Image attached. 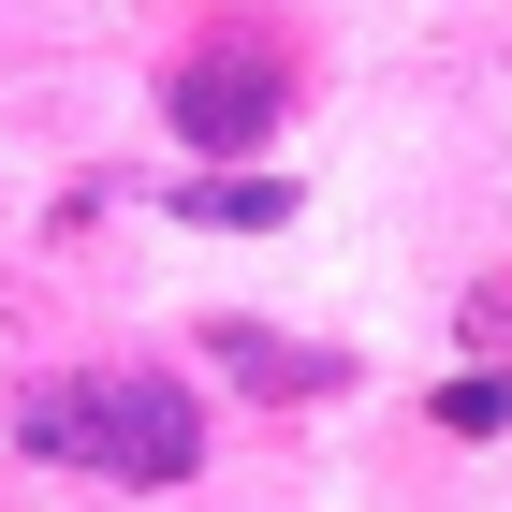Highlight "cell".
<instances>
[{"mask_svg":"<svg viewBox=\"0 0 512 512\" xmlns=\"http://www.w3.org/2000/svg\"><path fill=\"white\" fill-rule=\"evenodd\" d=\"M15 439L44 469H88V483H191L205 469V395L176 366H59V381L15 395Z\"/></svg>","mask_w":512,"mask_h":512,"instance_id":"cell-1","label":"cell"},{"mask_svg":"<svg viewBox=\"0 0 512 512\" xmlns=\"http://www.w3.org/2000/svg\"><path fill=\"white\" fill-rule=\"evenodd\" d=\"M161 118L191 132L205 161H235V147H264V132H278V59H264V44H205L191 74L161 88Z\"/></svg>","mask_w":512,"mask_h":512,"instance_id":"cell-2","label":"cell"},{"mask_svg":"<svg viewBox=\"0 0 512 512\" xmlns=\"http://www.w3.org/2000/svg\"><path fill=\"white\" fill-rule=\"evenodd\" d=\"M205 366L235 395H337L352 352H308V337H264V322H205Z\"/></svg>","mask_w":512,"mask_h":512,"instance_id":"cell-3","label":"cell"},{"mask_svg":"<svg viewBox=\"0 0 512 512\" xmlns=\"http://www.w3.org/2000/svg\"><path fill=\"white\" fill-rule=\"evenodd\" d=\"M176 220H205V235H264V220H293V191H278V176H191Z\"/></svg>","mask_w":512,"mask_h":512,"instance_id":"cell-4","label":"cell"},{"mask_svg":"<svg viewBox=\"0 0 512 512\" xmlns=\"http://www.w3.org/2000/svg\"><path fill=\"white\" fill-rule=\"evenodd\" d=\"M439 425H454V439H498V425H512V366H469V381H439Z\"/></svg>","mask_w":512,"mask_h":512,"instance_id":"cell-5","label":"cell"}]
</instances>
